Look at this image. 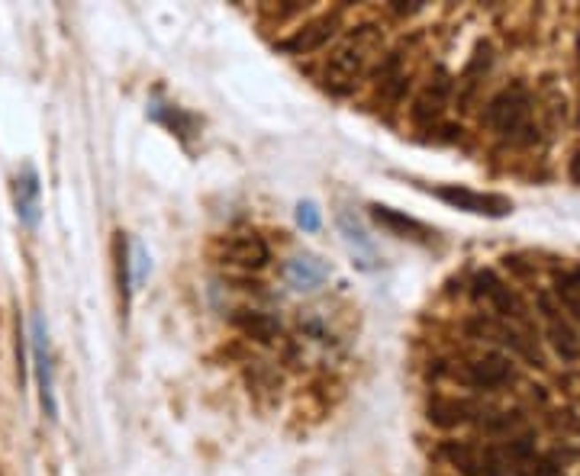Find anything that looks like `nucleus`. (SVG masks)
I'll list each match as a JSON object with an SVG mask.
<instances>
[{"label":"nucleus","mask_w":580,"mask_h":476,"mask_svg":"<svg viewBox=\"0 0 580 476\" xmlns=\"http://www.w3.org/2000/svg\"><path fill=\"white\" fill-rule=\"evenodd\" d=\"M487 123L507 142H532V97L522 84L500 90L487 106Z\"/></svg>","instance_id":"nucleus-1"},{"label":"nucleus","mask_w":580,"mask_h":476,"mask_svg":"<svg viewBox=\"0 0 580 476\" xmlns=\"http://www.w3.org/2000/svg\"><path fill=\"white\" fill-rule=\"evenodd\" d=\"M365 45L361 42H345L342 49H336V52L326 58V65H322V84L332 90V94H348V90L355 88L358 78L365 74Z\"/></svg>","instance_id":"nucleus-2"},{"label":"nucleus","mask_w":580,"mask_h":476,"mask_svg":"<svg viewBox=\"0 0 580 476\" xmlns=\"http://www.w3.org/2000/svg\"><path fill=\"white\" fill-rule=\"evenodd\" d=\"M452 377H455L458 383H464V387L497 389L513 380V364H509V357H503V354H483L477 361H464L461 367H455Z\"/></svg>","instance_id":"nucleus-3"},{"label":"nucleus","mask_w":580,"mask_h":476,"mask_svg":"<svg viewBox=\"0 0 580 476\" xmlns=\"http://www.w3.org/2000/svg\"><path fill=\"white\" fill-rule=\"evenodd\" d=\"M474 296L477 300H487L503 319H513V322H526V306L519 303V296L509 290L507 283L497 277L493 271H481L474 277Z\"/></svg>","instance_id":"nucleus-4"},{"label":"nucleus","mask_w":580,"mask_h":476,"mask_svg":"<svg viewBox=\"0 0 580 476\" xmlns=\"http://www.w3.org/2000/svg\"><path fill=\"white\" fill-rule=\"evenodd\" d=\"M432 194L438 200H445L448 206H455V210H468V212H477V216H507L513 210L507 196H497V194H474L468 187H436Z\"/></svg>","instance_id":"nucleus-5"},{"label":"nucleus","mask_w":580,"mask_h":476,"mask_svg":"<svg viewBox=\"0 0 580 476\" xmlns=\"http://www.w3.org/2000/svg\"><path fill=\"white\" fill-rule=\"evenodd\" d=\"M538 309H542L545 326H548V338H552L554 351L561 354L564 361H577V357H580V338H577V332L571 328V322L561 316V309H554V303H552L548 293L538 296Z\"/></svg>","instance_id":"nucleus-6"},{"label":"nucleus","mask_w":580,"mask_h":476,"mask_svg":"<svg viewBox=\"0 0 580 476\" xmlns=\"http://www.w3.org/2000/svg\"><path fill=\"white\" fill-rule=\"evenodd\" d=\"M336 33H339V17H336V13H329V17L313 19V23H306L304 29H297L290 39H284V42H281V49H284V52H290V55L320 52V49H326V45H329V39Z\"/></svg>","instance_id":"nucleus-7"},{"label":"nucleus","mask_w":580,"mask_h":476,"mask_svg":"<svg viewBox=\"0 0 580 476\" xmlns=\"http://www.w3.org/2000/svg\"><path fill=\"white\" fill-rule=\"evenodd\" d=\"M33 357H36V377H39V393H43L45 415L55 418V387H52V364H49V342H45L43 319L33 322Z\"/></svg>","instance_id":"nucleus-8"},{"label":"nucleus","mask_w":580,"mask_h":476,"mask_svg":"<svg viewBox=\"0 0 580 476\" xmlns=\"http://www.w3.org/2000/svg\"><path fill=\"white\" fill-rule=\"evenodd\" d=\"M223 255L229 257L232 265L251 267V271H259V267H265L271 261L268 245H265L259 235H236V238H229V242H223Z\"/></svg>","instance_id":"nucleus-9"},{"label":"nucleus","mask_w":580,"mask_h":476,"mask_svg":"<svg viewBox=\"0 0 580 476\" xmlns=\"http://www.w3.org/2000/svg\"><path fill=\"white\" fill-rule=\"evenodd\" d=\"M339 229H342V235H345V245H348V251L355 255V261L361 267H375V261H377V251H375V242L367 238V232H365V226L352 216V212H339Z\"/></svg>","instance_id":"nucleus-10"},{"label":"nucleus","mask_w":580,"mask_h":476,"mask_svg":"<svg viewBox=\"0 0 580 476\" xmlns=\"http://www.w3.org/2000/svg\"><path fill=\"white\" fill-rule=\"evenodd\" d=\"M326 277H329V267L313 255H297V257H290V265H287V280H290L294 290L310 293V290H316V287H322Z\"/></svg>","instance_id":"nucleus-11"},{"label":"nucleus","mask_w":580,"mask_h":476,"mask_svg":"<svg viewBox=\"0 0 580 476\" xmlns=\"http://www.w3.org/2000/svg\"><path fill=\"white\" fill-rule=\"evenodd\" d=\"M236 328H239L245 338H255L261 344H271L277 335H281V322L268 312H259V309H239L236 316H232Z\"/></svg>","instance_id":"nucleus-12"},{"label":"nucleus","mask_w":580,"mask_h":476,"mask_svg":"<svg viewBox=\"0 0 580 476\" xmlns=\"http://www.w3.org/2000/svg\"><path fill=\"white\" fill-rule=\"evenodd\" d=\"M471 409L464 406V403H455V399H436L432 406H429V422L438 425V428H452V425H461L471 418Z\"/></svg>","instance_id":"nucleus-13"},{"label":"nucleus","mask_w":580,"mask_h":476,"mask_svg":"<svg viewBox=\"0 0 580 476\" xmlns=\"http://www.w3.org/2000/svg\"><path fill=\"white\" fill-rule=\"evenodd\" d=\"M36 196H39L36 177L27 174L23 180H17V210L29 226H36Z\"/></svg>","instance_id":"nucleus-14"},{"label":"nucleus","mask_w":580,"mask_h":476,"mask_svg":"<svg viewBox=\"0 0 580 476\" xmlns=\"http://www.w3.org/2000/svg\"><path fill=\"white\" fill-rule=\"evenodd\" d=\"M375 210V219L381 222V226H391V229H400V232H420V235H426V229H422L420 222L406 219V216H400V212L387 210V206H371Z\"/></svg>","instance_id":"nucleus-15"},{"label":"nucleus","mask_w":580,"mask_h":476,"mask_svg":"<svg viewBox=\"0 0 580 476\" xmlns=\"http://www.w3.org/2000/svg\"><path fill=\"white\" fill-rule=\"evenodd\" d=\"M297 222H300L306 232L320 229V210H316V203H300V206H297Z\"/></svg>","instance_id":"nucleus-16"},{"label":"nucleus","mask_w":580,"mask_h":476,"mask_svg":"<svg viewBox=\"0 0 580 476\" xmlns=\"http://www.w3.org/2000/svg\"><path fill=\"white\" fill-rule=\"evenodd\" d=\"M143 277H145V248L135 245V273H133V280L143 283Z\"/></svg>","instance_id":"nucleus-17"},{"label":"nucleus","mask_w":580,"mask_h":476,"mask_svg":"<svg viewBox=\"0 0 580 476\" xmlns=\"http://www.w3.org/2000/svg\"><path fill=\"white\" fill-rule=\"evenodd\" d=\"M571 174H574V180H580V151L574 155V168H571Z\"/></svg>","instance_id":"nucleus-18"},{"label":"nucleus","mask_w":580,"mask_h":476,"mask_svg":"<svg viewBox=\"0 0 580 476\" xmlns=\"http://www.w3.org/2000/svg\"><path fill=\"white\" fill-rule=\"evenodd\" d=\"M577 52H580V35H577Z\"/></svg>","instance_id":"nucleus-19"}]
</instances>
